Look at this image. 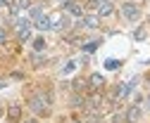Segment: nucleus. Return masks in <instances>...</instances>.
<instances>
[{
  "mask_svg": "<svg viewBox=\"0 0 150 123\" xmlns=\"http://www.w3.org/2000/svg\"><path fill=\"white\" fill-rule=\"evenodd\" d=\"M29 107H31L33 114L43 116V114L48 111V107H50V99H48V95H43V92H36V95L29 99Z\"/></svg>",
  "mask_w": 150,
  "mask_h": 123,
  "instance_id": "1",
  "label": "nucleus"
},
{
  "mask_svg": "<svg viewBox=\"0 0 150 123\" xmlns=\"http://www.w3.org/2000/svg\"><path fill=\"white\" fill-rule=\"evenodd\" d=\"M122 17H124L126 22H138V17H141L138 5H134V3H124V5H122Z\"/></svg>",
  "mask_w": 150,
  "mask_h": 123,
  "instance_id": "2",
  "label": "nucleus"
},
{
  "mask_svg": "<svg viewBox=\"0 0 150 123\" xmlns=\"http://www.w3.org/2000/svg\"><path fill=\"white\" fill-rule=\"evenodd\" d=\"M91 5L98 10V17H107L115 12V7H112V0H100V3H96V0H91Z\"/></svg>",
  "mask_w": 150,
  "mask_h": 123,
  "instance_id": "3",
  "label": "nucleus"
},
{
  "mask_svg": "<svg viewBox=\"0 0 150 123\" xmlns=\"http://www.w3.org/2000/svg\"><path fill=\"white\" fill-rule=\"evenodd\" d=\"M126 121L129 123H141V118H143V109H141V104H131V107L126 109Z\"/></svg>",
  "mask_w": 150,
  "mask_h": 123,
  "instance_id": "4",
  "label": "nucleus"
},
{
  "mask_svg": "<svg viewBox=\"0 0 150 123\" xmlns=\"http://www.w3.org/2000/svg\"><path fill=\"white\" fill-rule=\"evenodd\" d=\"M131 83H119V85H115L112 88V99H124V97H129V92H131Z\"/></svg>",
  "mask_w": 150,
  "mask_h": 123,
  "instance_id": "5",
  "label": "nucleus"
},
{
  "mask_svg": "<svg viewBox=\"0 0 150 123\" xmlns=\"http://www.w3.org/2000/svg\"><path fill=\"white\" fill-rule=\"evenodd\" d=\"M69 22H67V17L64 14H55L52 19H50V28H64Z\"/></svg>",
  "mask_w": 150,
  "mask_h": 123,
  "instance_id": "6",
  "label": "nucleus"
},
{
  "mask_svg": "<svg viewBox=\"0 0 150 123\" xmlns=\"http://www.w3.org/2000/svg\"><path fill=\"white\" fill-rule=\"evenodd\" d=\"M36 28H38V31H48L50 28V19H48V17L45 14H41V17H36Z\"/></svg>",
  "mask_w": 150,
  "mask_h": 123,
  "instance_id": "7",
  "label": "nucleus"
},
{
  "mask_svg": "<svg viewBox=\"0 0 150 123\" xmlns=\"http://www.w3.org/2000/svg\"><path fill=\"white\" fill-rule=\"evenodd\" d=\"M81 19H83V26H88V28H98L100 26V22H98L96 14H86V17H81Z\"/></svg>",
  "mask_w": 150,
  "mask_h": 123,
  "instance_id": "8",
  "label": "nucleus"
},
{
  "mask_svg": "<svg viewBox=\"0 0 150 123\" xmlns=\"http://www.w3.org/2000/svg\"><path fill=\"white\" fill-rule=\"evenodd\" d=\"M29 7H31V0H14V3H12V12L29 10Z\"/></svg>",
  "mask_w": 150,
  "mask_h": 123,
  "instance_id": "9",
  "label": "nucleus"
},
{
  "mask_svg": "<svg viewBox=\"0 0 150 123\" xmlns=\"http://www.w3.org/2000/svg\"><path fill=\"white\" fill-rule=\"evenodd\" d=\"M67 12H69V14H74V17H83V10H81V5H76V3H71V5L67 7Z\"/></svg>",
  "mask_w": 150,
  "mask_h": 123,
  "instance_id": "10",
  "label": "nucleus"
},
{
  "mask_svg": "<svg viewBox=\"0 0 150 123\" xmlns=\"http://www.w3.org/2000/svg\"><path fill=\"white\" fill-rule=\"evenodd\" d=\"M17 33H19V40H22V43L31 40V26H26V28H19Z\"/></svg>",
  "mask_w": 150,
  "mask_h": 123,
  "instance_id": "11",
  "label": "nucleus"
},
{
  "mask_svg": "<svg viewBox=\"0 0 150 123\" xmlns=\"http://www.w3.org/2000/svg\"><path fill=\"white\" fill-rule=\"evenodd\" d=\"M103 83H105V76H100V74H93V76H91V85H93V88H100Z\"/></svg>",
  "mask_w": 150,
  "mask_h": 123,
  "instance_id": "12",
  "label": "nucleus"
},
{
  "mask_svg": "<svg viewBox=\"0 0 150 123\" xmlns=\"http://www.w3.org/2000/svg\"><path fill=\"white\" fill-rule=\"evenodd\" d=\"M7 116H10L12 121H17V118H19V116H22V109H19V107H17V104H14V107H10V111H7Z\"/></svg>",
  "mask_w": 150,
  "mask_h": 123,
  "instance_id": "13",
  "label": "nucleus"
},
{
  "mask_svg": "<svg viewBox=\"0 0 150 123\" xmlns=\"http://www.w3.org/2000/svg\"><path fill=\"white\" fill-rule=\"evenodd\" d=\"M26 26H31L29 19H17V22H14V28H17V31H19V28H26Z\"/></svg>",
  "mask_w": 150,
  "mask_h": 123,
  "instance_id": "14",
  "label": "nucleus"
},
{
  "mask_svg": "<svg viewBox=\"0 0 150 123\" xmlns=\"http://www.w3.org/2000/svg\"><path fill=\"white\" fill-rule=\"evenodd\" d=\"M134 38H136V40H143V38H145V31H143V28H138V31L134 33Z\"/></svg>",
  "mask_w": 150,
  "mask_h": 123,
  "instance_id": "15",
  "label": "nucleus"
},
{
  "mask_svg": "<svg viewBox=\"0 0 150 123\" xmlns=\"http://www.w3.org/2000/svg\"><path fill=\"white\" fill-rule=\"evenodd\" d=\"M33 47H36V50H43V47H45V40H43V38H38V40L33 43Z\"/></svg>",
  "mask_w": 150,
  "mask_h": 123,
  "instance_id": "16",
  "label": "nucleus"
},
{
  "mask_svg": "<svg viewBox=\"0 0 150 123\" xmlns=\"http://www.w3.org/2000/svg\"><path fill=\"white\" fill-rule=\"evenodd\" d=\"M71 71H74V64H71V62H69V64H67V66H64V69H62V74H64V76H67V74H71Z\"/></svg>",
  "mask_w": 150,
  "mask_h": 123,
  "instance_id": "17",
  "label": "nucleus"
},
{
  "mask_svg": "<svg viewBox=\"0 0 150 123\" xmlns=\"http://www.w3.org/2000/svg\"><path fill=\"white\" fill-rule=\"evenodd\" d=\"M96 47H98V43H88V45H83V50H86V52H93Z\"/></svg>",
  "mask_w": 150,
  "mask_h": 123,
  "instance_id": "18",
  "label": "nucleus"
},
{
  "mask_svg": "<svg viewBox=\"0 0 150 123\" xmlns=\"http://www.w3.org/2000/svg\"><path fill=\"white\" fill-rule=\"evenodd\" d=\"M5 40H7V31H5V28H0V45H3Z\"/></svg>",
  "mask_w": 150,
  "mask_h": 123,
  "instance_id": "19",
  "label": "nucleus"
},
{
  "mask_svg": "<svg viewBox=\"0 0 150 123\" xmlns=\"http://www.w3.org/2000/svg\"><path fill=\"white\" fill-rule=\"evenodd\" d=\"M105 66H107V69H117V66H119V62H115V59H112V62H107Z\"/></svg>",
  "mask_w": 150,
  "mask_h": 123,
  "instance_id": "20",
  "label": "nucleus"
},
{
  "mask_svg": "<svg viewBox=\"0 0 150 123\" xmlns=\"http://www.w3.org/2000/svg\"><path fill=\"white\" fill-rule=\"evenodd\" d=\"M71 3H74V0H62V7H64V10H67V7H69V5H71Z\"/></svg>",
  "mask_w": 150,
  "mask_h": 123,
  "instance_id": "21",
  "label": "nucleus"
},
{
  "mask_svg": "<svg viewBox=\"0 0 150 123\" xmlns=\"http://www.w3.org/2000/svg\"><path fill=\"white\" fill-rule=\"evenodd\" d=\"M24 123H38V121H36V118H31V121H24Z\"/></svg>",
  "mask_w": 150,
  "mask_h": 123,
  "instance_id": "22",
  "label": "nucleus"
},
{
  "mask_svg": "<svg viewBox=\"0 0 150 123\" xmlns=\"http://www.w3.org/2000/svg\"><path fill=\"white\" fill-rule=\"evenodd\" d=\"M145 104H148V109H150V95H148V99H145Z\"/></svg>",
  "mask_w": 150,
  "mask_h": 123,
  "instance_id": "23",
  "label": "nucleus"
},
{
  "mask_svg": "<svg viewBox=\"0 0 150 123\" xmlns=\"http://www.w3.org/2000/svg\"><path fill=\"white\" fill-rule=\"evenodd\" d=\"M5 3H10V0H0V5H5Z\"/></svg>",
  "mask_w": 150,
  "mask_h": 123,
  "instance_id": "24",
  "label": "nucleus"
},
{
  "mask_svg": "<svg viewBox=\"0 0 150 123\" xmlns=\"http://www.w3.org/2000/svg\"><path fill=\"white\" fill-rule=\"evenodd\" d=\"M96 3H100V0H96Z\"/></svg>",
  "mask_w": 150,
  "mask_h": 123,
  "instance_id": "25",
  "label": "nucleus"
}]
</instances>
